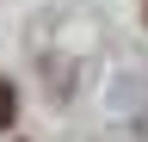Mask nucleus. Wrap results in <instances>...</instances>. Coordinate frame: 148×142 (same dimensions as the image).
Returning <instances> with one entry per match:
<instances>
[{
    "label": "nucleus",
    "mask_w": 148,
    "mask_h": 142,
    "mask_svg": "<svg viewBox=\"0 0 148 142\" xmlns=\"http://www.w3.org/2000/svg\"><path fill=\"white\" fill-rule=\"evenodd\" d=\"M12 105H18V99H12V86L0 80V130H6V123H12Z\"/></svg>",
    "instance_id": "1"
},
{
    "label": "nucleus",
    "mask_w": 148,
    "mask_h": 142,
    "mask_svg": "<svg viewBox=\"0 0 148 142\" xmlns=\"http://www.w3.org/2000/svg\"><path fill=\"white\" fill-rule=\"evenodd\" d=\"M142 12H148V0H142Z\"/></svg>",
    "instance_id": "2"
}]
</instances>
